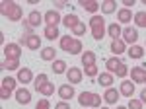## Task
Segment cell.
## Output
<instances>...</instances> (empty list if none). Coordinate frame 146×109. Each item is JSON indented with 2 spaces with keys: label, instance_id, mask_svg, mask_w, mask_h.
Returning <instances> with one entry per match:
<instances>
[{
  "label": "cell",
  "instance_id": "836d02e7",
  "mask_svg": "<svg viewBox=\"0 0 146 109\" xmlns=\"http://www.w3.org/2000/svg\"><path fill=\"white\" fill-rule=\"evenodd\" d=\"M72 41H74V37H70V35H62V37H60V49L68 53V49H70Z\"/></svg>",
  "mask_w": 146,
  "mask_h": 109
},
{
  "label": "cell",
  "instance_id": "603a6c76",
  "mask_svg": "<svg viewBox=\"0 0 146 109\" xmlns=\"http://www.w3.org/2000/svg\"><path fill=\"white\" fill-rule=\"evenodd\" d=\"M80 58H82V64L84 66L96 64V53H94V51H84V53L80 54Z\"/></svg>",
  "mask_w": 146,
  "mask_h": 109
},
{
  "label": "cell",
  "instance_id": "2e32d148",
  "mask_svg": "<svg viewBox=\"0 0 146 109\" xmlns=\"http://www.w3.org/2000/svg\"><path fill=\"white\" fill-rule=\"evenodd\" d=\"M92 99H94V94L92 92H80L78 94V103L82 107H92Z\"/></svg>",
  "mask_w": 146,
  "mask_h": 109
},
{
  "label": "cell",
  "instance_id": "681fc988",
  "mask_svg": "<svg viewBox=\"0 0 146 109\" xmlns=\"http://www.w3.org/2000/svg\"><path fill=\"white\" fill-rule=\"evenodd\" d=\"M144 84H146V78H144Z\"/></svg>",
  "mask_w": 146,
  "mask_h": 109
},
{
  "label": "cell",
  "instance_id": "7c38bea8",
  "mask_svg": "<svg viewBox=\"0 0 146 109\" xmlns=\"http://www.w3.org/2000/svg\"><path fill=\"white\" fill-rule=\"evenodd\" d=\"M33 72L29 70V68H20L18 70V82H22V84H29V82H33Z\"/></svg>",
  "mask_w": 146,
  "mask_h": 109
},
{
  "label": "cell",
  "instance_id": "cb8c5ba5",
  "mask_svg": "<svg viewBox=\"0 0 146 109\" xmlns=\"http://www.w3.org/2000/svg\"><path fill=\"white\" fill-rule=\"evenodd\" d=\"M101 12H103V14H113V12H117V2H115V0H105V2H101Z\"/></svg>",
  "mask_w": 146,
  "mask_h": 109
},
{
  "label": "cell",
  "instance_id": "3957f363",
  "mask_svg": "<svg viewBox=\"0 0 146 109\" xmlns=\"http://www.w3.org/2000/svg\"><path fill=\"white\" fill-rule=\"evenodd\" d=\"M22 56V49L18 43H8L4 45V58H12V60H20Z\"/></svg>",
  "mask_w": 146,
  "mask_h": 109
},
{
  "label": "cell",
  "instance_id": "4316f807",
  "mask_svg": "<svg viewBox=\"0 0 146 109\" xmlns=\"http://www.w3.org/2000/svg\"><path fill=\"white\" fill-rule=\"evenodd\" d=\"M16 84H18V78H12V76L2 78V88H6V90H10V92L16 90Z\"/></svg>",
  "mask_w": 146,
  "mask_h": 109
},
{
  "label": "cell",
  "instance_id": "ee69618b",
  "mask_svg": "<svg viewBox=\"0 0 146 109\" xmlns=\"http://www.w3.org/2000/svg\"><path fill=\"white\" fill-rule=\"evenodd\" d=\"M121 2H123V6H125V8H129V10H131V8L135 6V2H136V0H121Z\"/></svg>",
  "mask_w": 146,
  "mask_h": 109
},
{
  "label": "cell",
  "instance_id": "d6a6232c",
  "mask_svg": "<svg viewBox=\"0 0 146 109\" xmlns=\"http://www.w3.org/2000/svg\"><path fill=\"white\" fill-rule=\"evenodd\" d=\"M133 20H135V23L138 27H146V12H136Z\"/></svg>",
  "mask_w": 146,
  "mask_h": 109
},
{
  "label": "cell",
  "instance_id": "f907efd6",
  "mask_svg": "<svg viewBox=\"0 0 146 109\" xmlns=\"http://www.w3.org/2000/svg\"><path fill=\"white\" fill-rule=\"evenodd\" d=\"M144 49H146V47H144Z\"/></svg>",
  "mask_w": 146,
  "mask_h": 109
},
{
  "label": "cell",
  "instance_id": "d6986e66",
  "mask_svg": "<svg viewBox=\"0 0 146 109\" xmlns=\"http://www.w3.org/2000/svg\"><path fill=\"white\" fill-rule=\"evenodd\" d=\"M117 18H119L121 23H129L133 18H135V14L129 10V8H121V10H117Z\"/></svg>",
  "mask_w": 146,
  "mask_h": 109
},
{
  "label": "cell",
  "instance_id": "ffe728a7",
  "mask_svg": "<svg viewBox=\"0 0 146 109\" xmlns=\"http://www.w3.org/2000/svg\"><path fill=\"white\" fill-rule=\"evenodd\" d=\"M39 56L43 58V60H56V49H53V47H45V49H41V53H39Z\"/></svg>",
  "mask_w": 146,
  "mask_h": 109
},
{
  "label": "cell",
  "instance_id": "f1b7e54d",
  "mask_svg": "<svg viewBox=\"0 0 146 109\" xmlns=\"http://www.w3.org/2000/svg\"><path fill=\"white\" fill-rule=\"evenodd\" d=\"M2 68H6V70H20V60L4 58V60H2Z\"/></svg>",
  "mask_w": 146,
  "mask_h": 109
},
{
  "label": "cell",
  "instance_id": "7dc6e473",
  "mask_svg": "<svg viewBox=\"0 0 146 109\" xmlns=\"http://www.w3.org/2000/svg\"><path fill=\"white\" fill-rule=\"evenodd\" d=\"M117 109H127V107H125V105H119V107H117Z\"/></svg>",
  "mask_w": 146,
  "mask_h": 109
},
{
  "label": "cell",
  "instance_id": "83f0119b",
  "mask_svg": "<svg viewBox=\"0 0 146 109\" xmlns=\"http://www.w3.org/2000/svg\"><path fill=\"white\" fill-rule=\"evenodd\" d=\"M53 92H55V84L49 80V82H45L43 86L39 88V94L41 96H53Z\"/></svg>",
  "mask_w": 146,
  "mask_h": 109
},
{
  "label": "cell",
  "instance_id": "5b68a950",
  "mask_svg": "<svg viewBox=\"0 0 146 109\" xmlns=\"http://www.w3.org/2000/svg\"><path fill=\"white\" fill-rule=\"evenodd\" d=\"M121 39H123L127 45H136V41H138V31H136L135 27H127V29H123V35H121Z\"/></svg>",
  "mask_w": 146,
  "mask_h": 109
},
{
  "label": "cell",
  "instance_id": "f35d334b",
  "mask_svg": "<svg viewBox=\"0 0 146 109\" xmlns=\"http://www.w3.org/2000/svg\"><path fill=\"white\" fill-rule=\"evenodd\" d=\"M127 109H142V101L140 99H129V105H127Z\"/></svg>",
  "mask_w": 146,
  "mask_h": 109
},
{
  "label": "cell",
  "instance_id": "6da1fadb",
  "mask_svg": "<svg viewBox=\"0 0 146 109\" xmlns=\"http://www.w3.org/2000/svg\"><path fill=\"white\" fill-rule=\"evenodd\" d=\"M0 14L4 18H8L10 22H20L23 18V10L20 4L12 2V0H2L0 2Z\"/></svg>",
  "mask_w": 146,
  "mask_h": 109
},
{
  "label": "cell",
  "instance_id": "ab89813d",
  "mask_svg": "<svg viewBox=\"0 0 146 109\" xmlns=\"http://www.w3.org/2000/svg\"><path fill=\"white\" fill-rule=\"evenodd\" d=\"M35 109H51V103H49V99L43 98L37 101V105H35Z\"/></svg>",
  "mask_w": 146,
  "mask_h": 109
},
{
  "label": "cell",
  "instance_id": "8d00e7d4",
  "mask_svg": "<svg viewBox=\"0 0 146 109\" xmlns=\"http://www.w3.org/2000/svg\"><path fill=\"white\" fill-rule=\"evenodd\" d=\"M86 29H88V27H86V23H82V22H80L78 25H76V27L72 29V35H76V37H82V35L86 33Z\"/></svg>",
  "mask_w": 146,
  "mask_h": 109
},
{
  "label": "cell",
  "instance_id": "e575fe53",
  "mask_svg": "<svg viewBox=\"0 0 146 109\" xmlns=\"http://www.w3.org/2000/svg\"><path fill=\"white\" fill-rule=\"evenodd\" d=\"M45 82H49V78H47V74H43V72H41V74H37V78L33 80V86H35V90L39 92V88L43 86Z\"/></svg>",
  "mask_w": 146,
  "mask_h": 109
},
{
  "label": "cell",
  "instance_id": "9c48e42d",
  "mask_svg": "<svg viewBox=\"0 0 146 109\" xmlns=\"http://www.w3.org/2000/svg\"><path fill=\"white\" fill-rule=\"evenodd\" d=\"M25 47L31 49V51H37L41 49V37L37 33H27V41H25Z\"/></svg>",
  "mask_w": 146,
  "mask_h": 109
},
{
  "label": "cell",
  "instance_id": "44dd1931",
  "mask_svg": "<svg viewBox=\"0 0 146 109\" xmlns=\"http://www.w3.org/2000/svg\"><path fill=\"white\" fill-rule=\"evenodd\" d=\"M113 74L111 72H101L100 76H98V82H100V86H103V88H111V84H113Z\"/></svg>",
  "mask_w": 146,
  "mask_h": 109
},
{
  "label": "cell",
  "instance_id": "5bb4252c",
  "mask_svg": "<svg viewBox=\"0 0 146 109\" xmlns=\"http://www.w3.org/2000/svg\"><path fill=\"white\" fill-rule=\"evenodd\" d=\"M119 92H121V96H127V98L131 99V96L135 94V82H131V80H123V84L119 88Z\"/></svg>",
  "mask_w": 146,
  "mask_h": 109
},
{
  "label": "cell",
  "instance_id": "b9f144b4",
  "mask_svg": "<svg viewBox=\"0 0 146 109\" xmlns=\"http://www.w3.org/2000/svg\"><path fill=\"white\" fill-rule=\"evenodd\" d=\"M12 96V92L10 90H6V88H2L0 86V99H8Z\"/></svg>",
  "mask_w": 146,
  "mask_h": 109
},
{
  "label": "cell",
  "instance_id": "1f68e13d",
  "mask_svg": "<svg viewBox=\"0 0 146 109\" xmlns=\"http://www.w3.org/2000/svg\"><path fill=\"white\" fill-rule=\"evenodd\" d=\"M45 37L49 39V41L56 39V37H58V29H56L55 25H47V27H45Z\"/></svg>",
  "mask_w": 146,
  "mask_h": 109
},
{
  "label": "cell",
  "instance_id": "ac0fdd59",
  "mask_svg": "<svg viewBox=\"0 0 146 109\" xmlns=\"http://www.w3.org/2000/svg\"><path fill=\"white\" fill-rule=\"evenodd\" d=\"M109 49L113 51V54H123L127 51V43H125L123 39H115V41H111V47Z\"/></svg>",
  "mask_w": 146,
  "mask_h": 109
},
{
  "label": "cell",
  "instance_id": "8fae6325",
  "mask_svg": "<svg viewBox=\"0 0 146 109\" xmlns=\"http://www.w3.org/2000/svg\"><path fill=\"white\" fill-rule=\"evenodd\" d=\"M16 101H18L20 105H27V103L31 101V94H29V90H25V88L16 90Z\"/></svg>",
  "mask_w": 146,
  "mask_h": 109
},
{
  "label": "cell",
  "instance_id": "484cf974",
  "mask_svg": "<svg viewBox=\"0 0 146 109\" xmlns=\"http://www.w3.org/2000/svg\"><path fill=\"white\" fill-rule=\"evenodd\" d=\"M53 72L55 74H64L66 72V62L64 60H60V58H56V60H53Z\"/></svg>",
  "mask_w": 146,
  "mask_h": 109
},
{
  "label": "cell",
  "instance_id": "60d3db41",
  "mask_svg": "<svg viewBox=\"0 0 146 109\" xmlns=\"http://www.w3.org/2000/svg\"><path fill=\"white\" fill-rule=\"evenodd\" d=\"M101 96L100 94H94V99H92V107H96V109H100L101 107Z\"/></svg>",
  "mask_w": 146,
  "mask_h": 109
},
{
  "label": "cell",
  "instance_id": "ba28073f",
  "mask_svg": "<svg viewBox=\"0 0 146 109\" xmlns=\"http://www.w3.org/2000/svg\"><path fill=\"white\" fill-rule=\"evenodd\" d=\"M66 78L68 82L74 86V84H78V82H82V70H80L78 66H72V68H68L66 70Z\"/></svg>",
  "mask_w": 146,
  "mask_h": 109
},
{
  "label": "cell",
  "instance_id": "c3c4849f",
  "mask_svg": "<svg viewBox=\"0 0 146 109\" xmlns=\"http://www.w3.org/2000/svg\"><path fill=\"white\" fill-rule=\"evenodd\" d=\"M100 109H109V107H100Z\"/></svg>",
  "mask_w": 146,
  "mask_h": 109
},
{
  "label": "cell",
  "instance_id": "f546056e",
  "mask_svg": "<svg viewBox=\"0 0 146 109\" xmlns=\"http://www.w3.org/2000/svg\"><path fill=\"white\" fill-rule=\"evenodd\" d=\"M119 64H121V60H119L117 56H111V58H107V60H105V66H107V72H115V70L119 68Z\"/></svg>",
  "mask_w": 146,
  "mask_h": 109
},
{
  "label": "cell",
  "instance_id": "4fadbf2b",
  "mask_svg": "<svg viewBox=\"0 0 146 109\" xmlns=\"http://www.w3.org/2000/svg\"><path fill=\"white\" fill-rule=\"evenodd\" d=\"M80 4H82V8L86 12H90V14H96V12L101 8V4L98 0H80Z\"/></svg>",
  "mask_w": 146,
  "mask_h": 109
},
{
  "label": "cell",
  "instance_id": "d590c367",
  "mask_svg": "<svg viewBox=\"0 0 146 109\" xmlns=\"http://www.w3.org/2000/svg\"><path fill=\"white\" fill-rule=\"evenodd\" d=\"M84 74H86V76H90V78H96V76H98V64L84 66Z\"/></svg>",
  "mask_w": 146,
  "mask_h": 109
},
{
  "label": "cell",
  "instance_id": "bcb514c9",
  "mask_svg": "<svg viewBox=\"0 0 146 109\" xmlns=\"http://www.w3.org/2000/svg\"><path fill=\"white\" fill-rule=\"evenodd\" d=\"M55 6H56V8H64V2H62V0H56Z\"/></svg>",
  "mask_w": 146,
  "mask_h": 109
},
{
  "label": "cell",
  "instance_id": "8992f818",
  "mask_svg": "<svg viewBox=\"0 0 146 109\" xmlns=\"http://www.w3.org/2000/svg\"><path fill=\"white\" fill-rule=\"evenodd\" d=\"M144 78H146V68L144 66H135L131 68V80L135 84H144Z\"/></svg>",
  "mask_w": 146,
  "mask_h": 109
},
{
  "label": "cell",
  "instance_id": "4dcf8cb0",
  "mask_svg": "<svg viewBox=\"0 0 146 109\" xmlns=\"http://www.w3.org/2000/svg\"><path fill=\"white\" fill-rule=\"evenodd\" d=\"M82 49H84L82 41H80V39H74L72 45H70V49H68V53L70 54H82Z\"/></svg>",
  "mask_w": 146,
  "mask_h": 109
},
{
  "label": "cell",
  "instance_id": "9a60e30c",
  "mask_svg": "<svg viewBox=\"0 0 146 109\" xmlns=\"http://www.w3.org/2000/svg\"><path fill=\"white\" fill-rule=\"evenodd\" d=\"M62 23H64V27H66V29H70V31H72V29H74V27L80 23V18L76 16V14H68V16H64V18H62Z\"/></svg>",
  "mask_w": 146,
  "mask_h": 109
},
{
  "label": "cell",
  "instance_id": "7bdbcfd3",
  "mask_svg": "<svg viewBox=\"0 0 146 109\" xmlns=\"http://www.w3.org/2000/svg\"><path fill=\"white\" fill-rule=\"evenodd\" d=\"M55 109H70V105H68V101H62V99H60L55 105Z\"/></svg>",
  "mask_w": 146,
  "mask_h": 109
},
{
  "label": "cell",
  "instance_id": "74e56055",
  "mask_svg": "<svg viewBox=\"0 0 146 109\" xmlns=\"http://www.w3.org/2000/svg\"><path fill=\"white\" fill-rule=\"evenodd\" d=\"M127 74H129V68H127V64H123V62H121V64H119V68L115 70V76H117V78H125Z\"/></svg>",
  "mask_w": 146,
  "mask_h": 109
},
{
  "label": "cell",
  "instance_id": "30bf717a",
  "mask_svg": "<svg viewBox=\"0 0 146 109\" xmlns=\"http://www.w3.org/2000/svg\"><path fill=\"white\" fill-rule=\"evenodd\" d=\"M119 98H121V92L115 90V88H107L105 94H103V101H105V103H111V105L115 101H119Z\"/></svg>",
  "mask_w": 146,
  "mask_h": 109
},
{
  "label": "cell",
  "instance_id": "f6af8a7d",
  "mask_svg": "<svg viewBox=\"0 0 146 109\" xmlns=\"http://www.w3.org/2000/svg\"><path fill=\"white\" fill-rule=\"evenodd\" d=\"M140 101H142V103H146V88L140 92Z\"/></svg>",
  "mask_w": 146,
  "mask_h": 109
},
{
  "label": "cell",
  "instance_id": "e0dca14e",
  "mask_svg": "<svg viewBox=\"0 0 146 109\" xmlns=\"http://www.w3.org/2000/svg\"><path fill=\"white\" fill-rule=\"evenodd\" d=\"M41 22H43V16H41L37 10L29 12V18H27V25H29V27H39Z\"/></svg>",
  "mask_w": 146,
  "mask_h": 109
},
{
  "label": "cell",
  "instance_id": "d4e9b609",
  "mask_svg": "<svg viewBox=\"0 0 146 109\" xmlns=\"http://www.w3.org/2000/svg\"><path fill=\"white\" fill-rule=\"evenodd\" d=\"M127 53H129L131 58H142V56H144V47H140V45H133Z\"/></svg>",
  "mask_w": 146,
  "mask_h": 109
},
{
  "label": "cell",
  "instance_id": "7a4b0ae2",
  "mask_svg": "<svg viewBox=\"0 0 146 109\" xmlns=\"http://www.w3.org/2000/svg\"><path fill=\"white\" fill-rule=\"evenodd\" d=\"M90 27H92V37L96 41H101L103 35L107 33V29H105V20L100 18V16H94L90 20Z\"/></svg>",
  "mask_w": 146,
  "mask_h": 109
},
{
  "label": "cell",
  "instance_id": "277c9868",
  "mask_svg": "<svg viewBox=\"0 0 146 109\" xmlns=\"http://www.w3.org/2000/svg\"><path fill=\"white\" fill-rule=\"evenodd\" d=\"M58 98L62 99V101H68V99H72L76 96V92H74V86L72 84H62V86H58Z\"/></svg>",
  "mask_w": 146,
  "mask_h": 109
},
{
  "label": "cell",
  "instance_id": "52a82bcc",
  "mask_svg": "<svg viewBox=\"0 0 146 109\" xmlns=\"http://www.w3.org/2000/svg\"><path fill=\"white\" fill-rule=\"evenodd\" d=\"M43 20L47 22V25H58V23L62 22V18H60V14L56 10H47L45 14H43Z\"/></svg>",
  "mask_w": 146,
  "mask_h": 109
},
{
  "label": "cell",
  "instance_id": "7402d4cb",
  "mask_svg": "<svg viewBox=\"0 0 146 109\" xmlns=\"http://www.w3.org/2000/svg\"><path fill=\"white\" fill-rule=\"evenodd\" d=\"M107 35L111 37L113 41H115V39H121V35H123V31H121V25H119V23H111V25L107 27Z\"/></svg>",
  "mask_w": 146,
  "mask_h": 109
}]
</instances>
